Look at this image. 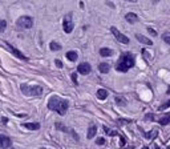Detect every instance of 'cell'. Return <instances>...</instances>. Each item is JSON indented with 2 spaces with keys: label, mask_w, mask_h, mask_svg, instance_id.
Wrapping results in <instances>:
<instances>
[{
  "label": "cell",
  "mask_w": 170,
  "mask_h": 149,
  "mask_svg": "<svg viewBox=\"0 0 170 149\" xmlns=\"http://www.w3.org/2000/svg\"><path fill=\"white\" fill-rule=\"evenodd\" d=\"M48 108L50 111L57 112L60 116H64L69 108V101L60 98L58 96H50L49 100H48Z\"/></svg>",
  "instance_id": "cell-1"
},
{
  "label": "cell",
  "mask_w": 170,
  "mask_h": 149,
  "mask_svg": "<svg viewBox=\"0 0 170 149\" xmlns=\"http://www.w3.org/2000/svg\"><path fill=\"white\" fill-rule=\"evenodd\" d=\"M134 67V56L130 52H124L120 56L118 61L116 63V71L118 72H128L130 68Z\"/></svg>",
  "instance_id": "cell-2"
},
{
  "label": "cell",
  "mask_w": 170,
  "mask_h": 149,
  "mask_svg": "<svg viewBox=\"0 0 170 149\" xmlns=\"http://www.w3.org/2000/svg\"><path fill=\"white\" fill-rule=\"evenodd\" d=\"M20 90L24 96H33V97H40L44 92L42 87L40 85H28V84H21Z\"/></svg>",
  "instance_id": "cell-3"
},
{
  "label": "cell",
  "mask_w": 170,
  "mask_h": 149,
  "mask_svg": "<svg viewBox=\"0 0 170 149\" xmlns=\"http://www.w3.org/2000/svg\"><path fill=\"white\" fill-rule=\"evenodd\" d=\"M16 25L21 29H29L33 25V19H32L31 16H21V17L17 19Z\"/></svg>",
  "instance_id": "cell-4"
},
{
  "label": "cell",
  "mask_w": 170,
  "mask_h": 149,
  "mask_svg": "<svg viewBox=\"0 0 170 149\" xmlns=\"http://www.w3.org/2000/svg\"><path fill=\"white\" fill-rule=\"evenodd\" d=\"M63 28L65 33H71L74 28V23L72 21V13H68V15L64 16L63 19Z\"/></svg>",
  "instance_id": "cell-5"
},
{
  "label": "cell",
  "mask_w": 170,
  "mask_h": 149,
  "mask_svg": "<svg viewBox=\"0 0 170 149\" xmlns=\"http://www.w3.org/2000/svg\"><path fill=\"white\" fill-rule=\"evenodd\" d=\"M110 31H112V33H113V36L117 39V41L118 43H122V44H129L130 43V40H129V37L128 36H125L124 33H121V32L118 31V29L116 28V27H112L110 28Z\"/></svg>",
  "instance_id": "cell-6"
},
{
  "label": "cell",
  "mask_w": 170,
  "mask_h": 149,
  "mask_svg": "<svg viewBox=\"0 0 170 149\" xmlns=\"http://www.w3.org/2000/svg\"><path fill=\"white\" fill-rule=\"evenodd\" d=\"M90 71H92V67H90L89 63H81L77 67V72L81 74H89Z\"/></svg>",
  "instance_id": "cell-7"
},
{
  "label": "cell",
  "mask_w": 170,
  "mask_h": 149,
  "mask_svg": "<svg viewBox=\"0 0 170 149\" xmlns=\"http://www.w3.org/2000/svg\"><path fill=\"white\" fill-rule=\"evenodd\" d=\"M11 144H12V140H11L8 136L0 135V149H7V148H9Z\"/></svg>",
  "instance_id": "cell-8"
},
{
  "label": "cell",
  "mask_w": 170,
  "mask_h": 149,
  "mask_svg": "<svg viewBox=\"0 0 170 149\" xmlns=\"http://www.w3.org/2000/svg\"><path fill=\"white\" fill-rule=\"evenodd\" d=\"M135 39H137L140 43L145 44V45H153V41H151L149 37L143 36V35H141V33H137V35H135Z\"/></svg>",
  "instance_id": "cell-9"
},
{
  "label": "cell",
  "mask_w": 170,
  "mask_h": 149,
  "mask_svg": "<svg viewBox=\"0 0 170 149\" xmlns=\"http://www.w3.org/2000/svg\"><path fill=\"white\" fill-rule=\"evenodd\" d=\"M125 19H126V21H128V23H130V24H134V23H137V21H138V16L135 15V13H133V12L126 13V15H125Z\"/></svg>",
  "instance_id": "cell-10"
},
{
  "label": "cell",
  "mask_w": 170,
  "mask_h": 149,
  "mask_svg": "<svg viewBox=\"0 0 170 149\" xmlns=\"http://www.w3.org/2000/svg\"><path fill=\"white\" fill-rule=\"evenodd\" d=\"M7 47H8V48H9V49H11V52H13V53H15V56H17V57H19V59H21V60H28V59H27V57H25V56H24V55H23V53H21V52H20V51L15 49V48H13V47H12V45H11V44H9V43H7Z\"/></svg>",
  "instance_id": "cell-11"
},
{
  "label": "cell",
  "mask_w": 170,
  "mask_h": 149,
  "mask_svg": "<svg viewBox=\"0 0 170 149\" xmlns=\"http://www.w3.org/2000/svg\"><path fill=\"white\" fill-rule=\"evenodd\" d=\"M24 128H27V129L29 130H37L40 129V124L39 122H25V124H23Z\"/></svg>",
  "instance_id": "cell-12"
},
{
  "label": "cell",
  "mask_w": 170,
  "mask_h": 149,
  "mask_svg": "<svg viewBox=\"0 0 170 149\" xmlns=\"http://www.w3.org/2000/svg\"><path fill=\"white\" fill-rule=\"evenodd\" d=\"M158 122L161 125H169L170 124V112H169V113H166V114H164L162 117H159Z\"/></svg>",
  "instance_id": "cell-13"
},
{
  "label": "cell",
  "mask_w": 170,
  "mask_h": 149,
  "mask_svg": "<svg viewBox=\"0 0 170 149\" xmlns=\"http://www.w3.org/2000/svg\"><path fill=\"white\" fill-rule=\"evenodd\" d=\"M66 59H68L69 61H76L77 59H79V55H77V52L76 51H68V52H66Z\"/></svg>",
  "instance_id": "cell-14"
},
{
  "label": "cell",
  "mask_w": 170,
  "mask_h": 149,
  "mask_svg": "<svg viewBox=\"0 0 170 149\" xmlns=\"http://www.w3.org/2000/svg\"><path fill=\"white\" fill-rule=\"evenodd\" d=\"M108 90L106 89H98L97 90V93H96V96H97V98L98 100H105L106 97H108Z\"/></svg>",
  "instance_id": "cell-15"
},
{
  "label": "cell",
  "mask_w": 170,
  "mask_h": 149,
  "mask_svg": "<svg viewBox=\"0 0 170 149\" xmlns=\"http://www.w3.org/2000/svg\"><path fill=\"white\" fill-rule=\"evenodd\" d=\"M96 133H97V127L96 125H90L89 127V129H88V135H86V137L89 138H93L96 136Z\"/></svg>",
  "instance_id": "cell-16"
},
{
  "label": "cell",
  "mask_w": 170,
  "mask_h": 149,
  "mask_svg": "<svg viewBox=\"0 0 170 149\" xmlns=\"http://www.w3.org/2000/svg\"><path fill=\"white\" fill-rule=\"evenodd\" d=\"M157 135H158V130L157 129H153V130H150V132H143V136H145V138H148V140L156 138Z\"/></svg>",
  "instance_id": "cell-17"
},
{
  "label": "cell",
  "mask_w": 170,
  "mask_h": 149,
  "mask_svg": "<svg viewBox=\"0 0 170 149\" xmlns=\"http://www.w3.org/2000/svg\"><path fill=\"white\" fill-rule=\"evenodd\" d=\"M100 55L102 56V57H109V56L113 55V49H110V48H101Z\"/></svg>",
  "instance_id": "cell-18"
},
{
  "label": "cell",
  "mask_w": 170,
  "mask_h": 149,
  "mask_svg": "<svg viewBox=\"0 0 170 149\" xmlns=\"http://www.w3.org/2000/svg\"><path fill=\"white\" fill-rule=\"evenodd\" d=\"M98 69H100L101 73H108V72L110 71V64H108V63H101L100 65H98Z\"/></svg>",
  "instance_id": "cell-19"
},
{
  "label": "cell",
  "mask_w": 170,
  "mask_h": 149,
  "mask_svg": "<svg viewBox=\"0 0 170 149\" xmlns=\"http://www.w3.org/2000/svg\"><path fill=\"white\" fill-rule=\"evenodd\" d=\"M49 48H50V51H60L63 47H61V44H58L57 41H52L49 44Z\"/></svg>",
  "instance_id": "cell-20"
},
{
  "label": "cell",
  "mask_w": 170,
  "mask_h": 149,
  "mask_svg": "<svg viewBox=\"0 0 170 149\" xmlns=\"http://www.w3.org/2000/svg\"><path fill=\"white\" fill-rule=\"evenodd\" d=\"M116 103L118 104L120 106H125V105H126V100H125L124 97H121V96H116Z\"/></svg>",
  "instance_id": "cell-21"
},
{
  "label": "cell",
  "mask_w": 170,
  "mask_h": 149,
  "mask_svg": "<svg viewBox=\"0 0 170 149\" xmlns=\"http://www.w3.org/2000/svg\"><path fill=\"white\" fill-rule=\"evenodd\" d=\"M56 128H57L58 130H64V132H69V129L65 127V125H63L61 122H56Z\"/></svg>",
  "instance_id": "cell-22"
},
{
  "label": "cell",
  "mask_w": 170,
  "mask_h": 149,
  "mask_svg": "<svg viewBox=\"0 0 170 149\" xmlns=\"http://www.w3.org/2000/svg\"><path fill=\"white\" fill-rule=\"evenodd\" d=\"M5 28H7V21H5V20H0V33H1V32H4Z\"/></svg>",
  "instance_id": "cell-23"
},
{
  "label": "cell",
  "mask_w": 170,
  "mask_h": 149,
  "mask_svg": "<svg viewBox=\"0 0 170 149\" xmlns=\"http://www.w3.org/2000/svg\"><path fill=\"white\" fill-rule=\"evenodd\" d=\"M162 40H164L166 44L170 45V33H164V35H162Z\"/></svg>",
  "instance_id": "cell-24"
},
{
  "label": "cell",
  "mask_w": 170,
  "mask_h": 149,
  "mask_svg": "<svg viewBox=\"0 0 170 149\" xmlns=\"http://www.w3.org/2000/svg\"><path fill=\"white\" fill-rule=\"evenodd\" d=\"M170 106V100H167L166 103H164L161 106H159V111H164V109H166V108H169Z\"/></svg>",
  "instance_id": "cell-25"
},
{
  "label": "cell",
  "mask_w": 170,
  "mask_h": 149,
  "mask_svg": "<svg viewBox=\"0 0 170 149\" xmlns=\"http://www.w3.org/2000/svg\"><path fill=\"white\" fill-rule=\"evenodd\" d=\"M96 144H97V145H104V144H105V138H104V137H98L97 140H96Z\"/></svg>",
  "instance_id": "cell-26"
},
{
  "label": "cell",
  "mask_w": 170,
  "mask_h": 149,
  "mask_svg": "<svg viewBox=\"0 0 170 149\" xmlns=\"http://www.w3.org/2000/svg\"><path fill=\"white\" fill-rule=\"evenodd\" d=\"M71 77H72V81L74 82V85H77V73H76V72L71 73Z\"/></svg>",
  "instance_id": "cell-27"
},
{
  "label": "cell",
  "mask_w": 170,
  "mask_h": 149,
  "mask_svg": "<svg viewBox=\"0 0 170 149\" xmlns=\"http://www.w3.org/2000/svg\"><path fill=\"white\" fill-rule=\"evenodd\" d=\"M148 32L151 35V36H157V32H156V29L150 28V27H149V28H148Z\"/></svg>",
  "instance_id": "cell-28"
},
{
  "label": "cell",
  "mask_w": 170,
  "mask_h": 149,
  "mask_svg": "<svg viewBox=\"0 0 170 149\" xmlns=\"http://www.w3.org/2000/svg\"><path fill=\"white\" fill-rule=\"evenodd\" d=\"M145 120H146V121H153V114H151V113H148V114H146V116H145Z\"/></svg>",
  "instance_id": "cell-29"
},
{
  "label": "cell",
  "mask_w": 170,
  "mask_h": 149,
  "mask_svg": "<svg viewBox=\"0 0 170 149\" xmlns=\"http://www.w3.org/2000/svg\"><path fill=\"white\" fill-rule=\"evenodd\" d=\"M55 64H56V67H57V68H63V63H61L60 60H55Z\"/></svg>",
  "instance_id": "cell-30"
},
{
  "label": "cell",
  "mask_w": 170,
  "mask_h": 149,
  "mask_svg": "<svg viewBox=\"0 0 170 149\" xmlns=\"http://www.w3.org/2000/svg\"><path fill=\"white\" fill-rule=\"evenodd\" d=\"M126 1H130V3H135L137 0H126Z\"/></svg>",
  "instance_id": "cell-31"
},
{
  "label": "cell",
  "mask_w": 170,
  "mask_h": 149,
  "mask_svg": "<svg viewBox=\"0 0 170 149\" xmlns=\"http://www.w3.org/2000/svg\"><path fill=\"white\" fill-rule=\"evenodd\" d=\"M151 1H153V3H154V4H156V3H158V1H159V0H151Z\"/></svg>",
  "instance_id": "cell-32"
},
{
  "label": "cell",
  "mask_w": 170,
  "mask_h": 149,
  "mask_svg": "<svg viewBox=\"0 0 170 149\" xmlns=\"http://www.w3.org/2000/svg\"><path fill=\"white\" fill-rule=\"evenodd\" d=\"M167 95H170V87H169V89H167Z\"/></svg>",
  "instance_id": "cell-33"
},
{
  "label": "cell",
  "mask_w": 170,
  "mask_h": 149,
  "mask_svg": "<svg viewBox=\"0 0 170 149\" xmlns=\"http://www.w3.org/2000/svg\"><path fill=\"white\" fill-rule=\"evenodd\" d=\"M154 149H159V148H158V145H154Z\"/></svg>",
  "instance_id": "cell-34"
},
{
  "label": "cell",
  "mask_w": 170,
  "mask_h": 149,
  "mask_svg": "<svg viewBox=\"0 0 170 149\" xmlns=\"http://www.w3.org/2000/svg\"><path fill=\"white\" fill-rule=\"evenodd\" d=\"M142 149H149V148H148V146H143V148H142Z\"/></svg>",
  "instance_id": "cell-35"
},
{
  "label": "cell",
  "mask_w": 170,
  "mask_h": 149,
  "mask_svg": "<svg viewBox=\"0 0 170 149\" xmlns=\"http://www.w3.org/2000/svg\"><path fill=\"white\" fill-rule=\"evenodd\" d=\"M41 149H47V148H41Z\"/></svg>",
  "instance_id": "cell-36"
},
{
  "label": "cell",
  "mask_w": 170,
  "mask_h": 149,
  "mask_svg": "<svg viewBox=\"0 0 170 149\" xmlns=\"http://www.w3.org/2000/svg\"><path fill=\"white\" fill-rule=\"evenodd\" d=\"M129 149H134V148H129Z\"/></svg>",
  "instance_id": "cell-37"
},
{
  "label": "cell",
  "mask_w": 170,
  "mask_h": 149,
  "mask_svg": "<svg viewBox=\"0 0 170 149\" xmlns=\"http://www.w3.org/2000/svg\"><path fill=\"white\" fill-rule=\"evenodd\" d=\"M167 149H170V146H169V148H167Z\"/></svg>",
  "instance_id": "cell-38"
}]
</instances>
